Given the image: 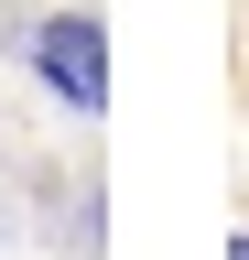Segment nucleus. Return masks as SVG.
I'll return each instance as SVG.
<instances>
[{
  "label": "nucleus",
  "instance_id": "1",
  "mask_svg": "<svg viewBox=\"0 0 249 260\" xmlns=\"http://www.w3.org/2000/svg\"><path fill=\"white\" fill-rule=\"evenodd\" d=\"M22 65H33V87L65 98L76 119L109 109V22L98 11H44L33 32H22Z\"/></svg>",
  "mask_w": 249,
  "mask_h": 260
},
{
  "label": "nucleus",
  "instance_id": "2",
  "mask_svg": "<svg viewBox=\"0 0 249 260\" xmlns=\"http://www.w3.org/2000/svg\"><path fill=\"white\" fill-rule=\"evenodd\" d=\"M228 260H249V239H228Z\"/></svg>",
  "mask_w": 249,
  "mask_h": 260
}]
</instances>
